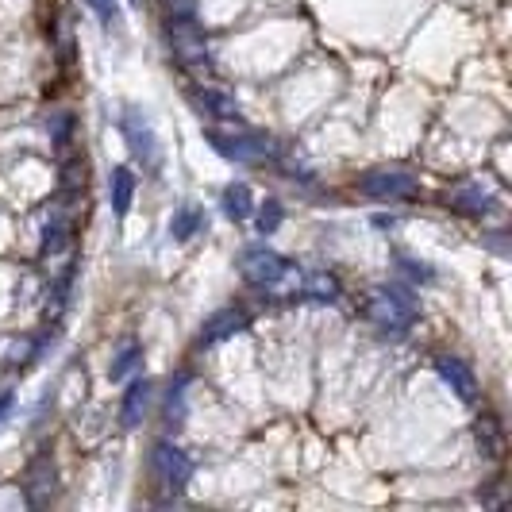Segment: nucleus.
I'll list each match as a JSON object with an SVG mask.
<instances>
[{"label": "nucleus", "mask_w": 512, "mask_h": 512, "mask_svg": "<svg viewBox=\"0 0 512 512\" xmlns=\"http://www.w3.org/2000/svg\"><path fill=\"white\" fill-rule=\"evenodd\" d=\"M247 328V312L243 308H220V312H212L205 320V332H201V347H212V343H220V339H231V335H239Z\"/></svg>", "instance_id": "nucleus-11"}, {"label": "nucleus", "mask_w": 512, "mask_h": 512, "mask_svg": "<svg viewBox=\"0 0 512 512\" xmlns=\"http://www.w3.org/2000/svg\"><path fill=\"white\" fill-rule=\"evenodd\" d=\"M278 228H282V205L278 201H266L262 212H258V231L262 235H274Z\"/></svg>", "instance_id": "nucleus-23"}, {"label": "nucleus", "mask_w": 512, "mask_h": 512, "mask_svg": "<svg viewBox=\"0 0 512 512\" xmlns=\"http://www.w3.org/2000/svg\"><path fill=\"white\" fill-rule=\"evenodd\" d=\"M366 320L385 332H405L416 320V297L401 285H378L366 293Z\"/></svg>", "instance_id": "nucleus-2"}, {"label": "nucleus", "mask_w": 512, "mask_h": 512, "mask_svg": "<svg viewBox=\"0 0 512 512\" xmlns=\"http://www.w3.org/2000/svg\"><path fill=\"white\" fill-rule=\"evenodd\" d=\"M397 262H401V274H405V278H412V282H424V285L436 282V274H432L424 262H416V258H397Z\"/></svg>", "instance_id": "nucleus-24"}, {"label": "nucleus", "mask_w": 512, "mask_h": 512, "mask_svg": "<svg viewBox=\"0 0 512 512\" xmlns=\"http://www.w3.org/2000/svg\"><path fill=\"white\" fill-rule=\"evenodd\" d=\"M447 201H451V208H455V212H462V216H486V212H493V197H489V193H482V189H474V185H462V189H455Z\"/></svg>", "instance_id": "nucleus-13"}, {"label": "nucleus", "mask_w": 512, "mask_h": 512, "mask_svg": "<svg viewBox=\"0 0 512 512\" xmlns=\"http://www.w3.org/2000/svg\"><path fill=\"white\" fill-rule=\"evenodd\" d=\"M293 301H339V282L332 274H308L305 285L293 293Z\"/></svg>", "instance_id": "nucleus-15"}, {"label": "nucleus", "mask_w": 512, "mask_h": 512, "mask_svg": "<svg viewBox=\"0 0 512 512\" xmlns=\"http://www.w3.org/2000/svg\"><path fill=\"white\" fill-rule=\"evenodd\" d=\"M251 208H255V197H251V185L247 181H235V185L224 189V212H228V220L243 224L251 216Z\"/></svg>", "instance_id": "nucleus-16"}, {"label": "nucleus", "mask_w": 512, "mask_h": 512, "mask_svg": "<svg viewBox=\"0 0 512 512\" xmlns=\"http://www.w3.org/2000/svg\"><path fill=\"white\" fill-rule=\"evenodd\" d=\"M139 359H143V347H139L135 339H124V343H120V351H116V362H112V370H108V374H112L116 382H124L131 370L139 366Z\"/></svg>", "instance_id": "nucleus-18"}, {"label": "nucleus", "mask_w": 512, "mask_h": 512, "mask_svg": "<svg viewBox=\"0 0 512 512\" xmlns=\"http://www.w3.org/2000/svg\"><path fill=\"white\" fill-rule=\"evenodd\" d=\"M70 135H74V116H70V112H58V116L51 120L54 147H58V151H66V147H70Z\"/></svg>", "instance_id": "nucleus-22"}, {"label": "nucleus", "mask_w": 512, "mask_h": 512, "mask_svg": "<svg viewBox=\"0 0 512 512\" xmlns=\"http://www.w3.org/2000/svg\"><path fill=\"white\" fill-rule=\"evenodd\" d=\"M166 35H170V54L178 58L185 70H208V39L205 31L197 27V16H170L166 24Z\"/></svg>", "instance_id": "nucleus-4"}, {"label": "nucleus", "mask_w": 512, "mask_h": 512, "mask_svg": "<svg viewBox=\"0 0 512 512\" xmlns=\"http://www.w3.org/2000/svg\"><path fill=\"white\" fill-rule=\"evenodd\" d=\"M151 478H154L158 497H162V501H174V497L185 493L189 478H193V462H189V455L181 451L178 443L158 439L151 447Z\"/></svg>", "instance_id": "nucleus-1"}, {"label": "nucleus", "mask_w": 512, "mask_h": 512, "mask_svg": "<svg viewBox=\"0 0 512 512\" xmlns=\"http://www.w3.org/2000/svg\"><path fill=\"white\" fill-rule=\"evenodd\" d=\"M478 447H482L486 459L501 455V424H497V416H482L478 420Z\"/></svg>", "instance_id": "nucleus-19"}, {"label": "nucleus", "mask_w": 512, "mask_h": 512, "mask_svg": "<svg viewBox=\"0 0 512 512\" xmlns=\"http://www.w3.org/2000/svg\"><path fill=\"white\" fill-rule=\"evenodd\" d=\"M181 416H185V378H178V382L170 385V401H166V424H170V428H178Z\"/></svg>", "instance_id": "nucleus-21"}, {"label": "nucleus", "mask_w": 512, "mask_h": 512, "mask_svg": "<svg viewBox=\"0 0 512 512\" xmlns=\"http://www.w3.org/2000/svg\"><path fill=\"white\" fill-rule=\"evenodd\" d=\"M12 409V393H0V416Z\"/></svg>", "instance_id": "nucleus-26"}, {"label": "nucleus", "mask_w": 512, "mask_h": 512, "mask_svg": "<svg viewBox=\"0 0 512 512\" xmlns=\"http://www.w3.org/2000/svg\"><path fill=\"white\" fill-rule=\"evenodd\" d=\"M151 393H154V385L147 382V378H139V382L128 385L124 405H120V424H124V428H139L143 412H147V405H151Z\"/></svg>", "instance_id": "nucleus-12"}, {"label": "nucleus", "mask_w": 512, "mask_h": 512, "mask_svg": "<svg viewBox=\"0 0 512 512\" xmlns=\"http://www.w3.org/2000/svg\"><path fill=\"white\" fill-rule=\"evenodd\" d=\"M359 193L374 197V201H409L420 193V181L405 170H374L359 181Z\"/></svg>", "instance_id": "nucleus-7"}, {"label": "nucleus", "mask_w": 512, "mask_h": 512, "mask_svg": "<svg viewBox=\"0 0 512 512\" xmlns=\"http://www.w3.org/2000/svg\"><path fill=\"white\" fill-rule=\"evenodd\" d=\"M54 493V462L51 455H39V459H31L24 474V497L31 509H43L47 501H51Z\"/></svg>", "instance_id": "nucleus-9"}, {"label": "nucleus", "mask_w": 512, "mask_h": 512, "mask_svg": "<svg viewBox=\"0 0 512 512\" xmlns=\"http://www.w3.org/2000/svg\"><path fill=\"white\" fill-rule=\"evenodd\" d=\"M120 131H124V139H128L131 154L143 162V170H158V162H162V151H158V139H154V128L151 120L139 112V108H124V116H120Z\"/></svg>", "instance_id": "nucleus-6"}, {"label": "nucleus", "mask_w": 512, "mask_h": 512, "mask_svg": "<svg viewBox=\"0 0 512 512\" xmlns=\"http://www.w3.org/2000/svg\"><path fill=\"white\" fill-rule=\"evenodd\" d=\"M289 270H293V266H289L278 251H270V247H247V251L239 255V274L251 285H258V289H274L278 282L289 278Z\"/></svg>", "instance_id": "nucleus-5"}, {"label": "nucleus", "mask_w": 512, "mask_h": 512, "mask_svg": "<svg viewBox=\"0 0 512 512\" xmlns=\"http://www.w3.org/2000/svg\"><path fill=\"white\" fill-rule=\"evenodd\" d=\"M66 243H70V220L54 216L51 224H47V239H43V255H58V251H62Z\"/></svg>", "instance_id": "nucleus-20"}, {"label": "nucleus", "mask_w": 512, "mask_h": 512, "mask_svg": "<svg viewBox=\"0 0 512 512\" xmlns=\"http://www.w3.org/2000/svg\"><path fill=\"white\" fill-rule=\"evenodd\" d=\"M185 97H189V104H193L201 116H208V120H224V124L239 120V101H235L231 93H224V89H212V85H193Z\"/></svg>", "instance_id": "nucleus-8"}, {"label": "nucleus", "mask_w": 512, "mask_h": 512, "mask_svg": "<svg viewBox=\"0 0 512 512\" xmlns=\"http://www.w3.org/2000/svg\"><path fill=\"white\" fill-rule=\"evenodd\" d=\"M85 4H89V8L101 16L104 24H112V20H116V0H85Z\"/></svg>", "instance_id": "nucleus-25"}, {"label": "nucleus", "mask_w": 512, "mask_h": 512, "mask_svg": "<svg viewBox=\"0 0 512 512\" xmlns=\"http://www.w3.org/2000/svg\"><path fill=\"white\" fill-rule=\"evenodd\" d=\"M108 189H112V212L124 220V216L131 212V197H135V174H131L128 166H116Z\"/></svg>", "instance_id": "nucleus-14"}, {"label": "nucleus", "mask_w": 512, "mask_h": 512, "mask_svg": "<svg viewBox=\"0 0 512 512\" xmlns=\"http://www.w3.org/2000/svg\"><path fill=\"white\" fill-rule=\"evenodd\" d=\"M436 370H439V378L459 393V401H466V405H470V401H478V378H474V370H470L459 355H439Z\"/></svg>", "instance_id": "nucleus-10"}, {"label": "nucleus", "mask_w": 512, "mask_h": 512, "mask_svg": "<svg viewBox=\"0 0 512 512\" xmlns=\"http://www.w3.org/2000/svg\"><path fill=\"white\" fill-rule=\"evenodd\" d=\"M205 139L212 143V151L224 154L228 162H239V166H262V162H274L278 158V143L274 139H262V135H228V131L205 128Z\"/></svg>", "instance_id": "nucleus-3"}, {"label": "nucleus", "mask_w": 512, "mask_h": 512, "mask_svg": "<svg viewBox=\"0 0 512 512\" xmlns=\"http://www.w3.org/2000/svg\"><path fill=\"white\" fill-rule=\"evenodd\" d=\"M201 228H205V212H201V208H193V205H181L178 212H174V220H170V235H174L178 243L193 239Z\"/></svg>", "instance_id": "nucleus-17"}]
</instances>
